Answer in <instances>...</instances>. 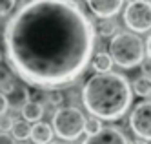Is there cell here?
Masks as SVG:
<instances>
[{"label":"cell","mask_w":151,"mask_h":144,"mask_svg":"<svg viewBox=\"0 0 151 144\" xmlns=\"http://www.w3.org/2000/svg\"><path fill=\"white\" fill-rule=\"evenodd\" d=\"M6 57L24 82L66 86L93 57L95 27L73 0H27L4 29Z\"/></svg>","instance_id":"1"},{"label":"cell","mask_w":151,"mask_h":144,"mask_svg":"<svg viewBox=\"0 0 151 144\" xmlns=\"http://www.w3.org/2000/svg\"><path fill=\"white\" fill-rule=\"evenodd\" d=\"M133 101L131 84L120 73H96L82 88V102L86 109L100 120L122 119Z\"/></svg>","instance_id":"2"},{"label":"cell","mask_w":151,"mask_h":144,"mask_svg":"<svg viewBox=\"0 0 151 144\" xmlns=\"http://www.w3.org/2000/svg\"><path fill=\"white\" fill-rule=\"evenodd\" d=\"M144 42L135 33H115L109 42V55L113 64L124 69H131L140 66L144 60Z\"/></svg>","instance_id":"3"},{"label":"cell","mask_w":151,"mask_h":144,"mask_svg":"<svg viewBox=\"0 0 151 144\" xmlns=\"http://www.w3.org/2000/svg\"><path fill=\"white\" fill-rule=\"evenodd\" d=\"M84 124H86V117L78 108L64 106L58 108L53 115L51 128L62 140H77L84 133Z\"/></svg>","instance_id":"4"},{"label":"cell","mask_w":151,"mask_h":144,"mask_svg":"<svg viewBox=\"0 0 151 144\" xmlns=\"http://www.w3.org/2000/svg\"><path fill=\"white\" fill-rule=\"evenodd\" d=\"M124 24L135 33H146L151 29V2L131 0L124 9Z\"/></svg>","instance_id":"5"},{"label":"cell","mask_w":151,"mask_h":144,"mask_svg":"<svg viewBox=\"0 0 151 144\" xmlns=\"http://www.w3.org/2000/svg\"><path fill=\"white\" fill-rule=\"evenodd\" d=\"M129 126L137 137L142 140H151V101H144L133 108Z\"/></svg>","instance_id":"6"},{"label":"cell","mask_w":151,"mask_h":144,"mask_svg":"<svg viewBox=\"0 0 151 144\" xmlns=\"http://www.w3.org/2000/svg\"><path fill=\"white\" fill-rule=\"evenodd\" d=\"M82 144H127L126 135L115 126H102V130L95 135H88Z\"/></svg>","instance_id":"7"},{"label":"cell","mask_w":151,"mask_h":144,"mask_svg":"<svg viewBox=\"0 0 151 144\" xmlns=\"http://www.w3.org/2000/svg\"><path fill=\"white\" fill-rule=\"evenodd\" d=\"M91 13L99 18H113L122 9L124 0H86Z\"/></svg>","instance_id":"8"},{"label":"cell","mask_w":151,"mask_h":144,"mask_svg":"<svg viewBox=\"0 0 151 144\" xmlns=\"http://www.w3.org/2000/svg\"><path fill=\"white\" fill-rule=\"evenodd\" d=\"M53 128L47 124V122H42V120H38V122H35L33 126H31V135L29 139L33 140L35 144H49L53 140Z\"/></svg>","instance_id":"9"},{"label":"cell","mask_w":151,"mask_h":144,"mask_svg":"<svg viewBox=\"0 0 151 144\" xmlns=\"http://www.w3.org/2000/svg\"><path fill=\"white\" fill-rule=\"evenodd\" d=\"M20 113H22L24 120H27V122H38L44 117V106L38 101H27L20 108Z\"/></svg>","instance_id":"10"},{"label":"cell","mask_w":151,"mask_h":144,"mask_svg":"<svg viewBox=\"0 0 151 144\" xmlns=\"http://www.w3.org/2000/svg\"><path fill=\"white\" fill-rule=\"evenodd\" d=\"M91 66H93V69H95L96 73L111 71V68H113V59H111L109 53L99 51L96 55H93V57H91Z\"/></svg>","instance_id":"11"},{"label":"cell","mask_w":151,"mask_h":144,"mask_svg":"<svg viewBox=\"0 0 151 144\" xmlns=\"http://www.w3.org/2000/svg\"><path fill=\"white\" fill-rule=\"evenodd\" d=\"M9 97H11V98H9V108H22L27 101H29V93H27V90H26V88L24 86H15V90L11 91V93H9Z\"/></svg>","instance_id":"12"},{"label":"cell","mask_w":151,"mask_h":144,"mask_svg":"<svg viewBox=\"0 0 151 144\" xmlns=\"http://www.w3.org/2000/svg\"><path fill=\"white\" fill-rule=\"evenodd\" d=\"M15 79H13V73L11 69L7 68H0V91H2L4 95H9L13 90H15Z\"/></svg>","instance_id":"13"},{"label":"cell","mask_w":151,"mask_h":144,"mask_svg":"<svg viewBox=\"0 0 151 144\" xmlns=\"http://www.w3.org/2000/svg\"><path fill=\"white\" fill-rule=\"evenodd\" d=\"M11 133H13V139H17V140H26L31 135V126L27 120H15Z\"/></svg>","instance_id":"14"},{"label":"cell","mask_w":151,"mask_h":144,"mask_svg":"<svg viewBox=\"0 0 151 144\" xmlns=\"http://www.w3.org/2000/svg\"><path fill=\"white\" fill-rule=\"evenodd\" d=\"M133 91L138 95V97H147L151 95V77H137L135 82H133Z\"/></svg>","instance_id":"15"},{"label":"cell","mask_w":151,"mask_h":144,"mask_svg":"<svg viewBox=\"0 0 151 144\" xmlns=\"http://www.w3.org/2000/svg\"><path fill=\"white\" fill-rule=\"evenodd\" d=\"M96 29H99V33L102 37H113L116 33V22L113 18H100Z\"/></svg>","instance_id":"16"},{"label":"cell","mask_w":151,"mask_h":144,"mask_svg":"<svg viewBox=\"0 0 151 144\" xmlns=\"http://www.w3.org/2000/svg\"><path fill=\"white\" fill-rule=\"evenodd\" d=\"M102 130V120L96 119V117H91V119H86V124H84V131L88 135H95Z\"/></svg>","instance_id":"17"},{"label":"cell","mask_w":151,"mask_h":144,"mask_svg":"<svg viewBox=\"0 0 151 144\" xmlns=\"http://www.w3.org/2000/svg\"><path fill=\"white\" fill-rule=\"evenodd\" d=\"M47 101H49V104H53V106H58V104H62V101H64V93L58 90V88H51V90L47 91Z\"/></svg>","instance_id":"18"},{"label":"cell","mask_w":151,"mask_h":144,"mask_svg":"<svg viewBox=\"0 0 151 144\" xmlns=\"http://www.w3.org/2000/svg\"><path fill=\"white\" fill-rule=\"evenodd\" d=\"M17 6V0H0V17L9 15Z\"/></svg>","instance_id":"19"},{"label":"cell","mask_w":151,"mask_h":144,"mask_svg":"<svg viewBox=\"0 0 151 144\" xmlns=\"http://www.w3.org/2000/svg\"><path fill=\"white\" fill-rule=\"evenodd\" d=\"M13 124H15V120L9 117L7 113H4V115H0V131H11V128H13Z\"/></svg>","instance_id":"20"},{"label":"cell","mask_w":151,"mask_h":144,"mask_svg":"<svg viewBox=\"0 0 151 144\" xmlns=\"http://www.w3.org/2000/svg\"><path fill=\"white\" fill-rule=\"evenodd\" d=\"M7 109H9V98H7V95L0 91V115H4Z\"/></svg>","instance_id":"21"},{"label":"cell","mask_w":151,"mask_h":144,"mask_svg":"<svg viewBox=\"0 0 151 144\" xmlns=\"http://www.w3.org/2000/svg\"><path fill=\"white\" fill-rule=\"evenodd\" d=\"M0 144H15V139L11 135H7L6 131H2L0 133Z\"/></svg>","instance_id":"22"},{"label":"cell","mask_w":151,"mask_h":144,"mask_svg":"<svg viewBox=\"0 0 151 144\" xmlns=\"http://www.w3.org/2000/svg\"><path fill=\"white\" fill-rule=\"evenodd\" d=\"M140 66H142V71H144V75L146 77H151V60H142L140 62Z\"/></svg>","instance_id":"23"},{"label":"cell","mask_w":151,"mask_h":144,"mask_svg":"<svg viewBox=\"0 0 151 144\" xmlns=\"http://www.w3.org/2000/svg\"><path fill=\"white\" fill-rule=\"evenodd\" d=\"M146 53H147V57H149V60H151V35L147 37V40H146Z\"/></svg>","instance_id":"24"},{"label":"cell","mask_w":151,"mask_h":144,"mask_svg":"<svg viewBox=\"0 0 151 144\" xmlns=\"http://www.w3.org/2000/svg\"><path fill=\"white\" fill-rule=\"evenodd\" d=\"M131 144H147V142L142 140V139H138V140H135V142H131Z\"/></svg>","instance_id":"25"},{"label":"cell","mask_w":151,"mask_h":144,"mask_svg":"<svg viewBox=\"0 0 151 144\" xmlns=\"http://www.w3.org/2000/svg\"><path fill=\"white\" fill-rule=\"evenodd\" d=\"M49 144H68V142H58V140H57V142H53V140H51Z\"/></svg>","instance_id":"26"},{"label":"cell","mask_w":151,"mask_h":144,"mask_svg":"<svg viewBox=\"0 0 151 144\" xmlns=\"http://www.w3.org/2000/svg\"><path fill=\"white\" fill-rule=\"evenodd\" d=\"M0 62H2V49H0Z\"/></svg>","instance_id":"27"},{"label":"cell","mask_w":151,"mask_h":144,"mask_svg":"<svg viewBox=\"0 0 151 144\" xmlns=\"http://www.w3.org/2000/svg\"><path fill=\"white\" fill-rule=\"evenodd\" d=\"M24 2H27V0H24Z\"/></svg>","instance_id":"28"},{"label":"cell","mask_w":151,"mask_h":144,"mask_svg":"<svg viewBox=\"0 0 151 144\" xmlns=\"http://www.w3.org/2000/svg\"><path fill=\"white\" fill-rule=\"evenodd\" d=\"M149 2H151V0H149Z\"/></svg>","instance_id":"29"},{"label":"cell","mask_w":151,"mask_h":144,"mask_svg":"<svg viewBox=\"0 0 151 144\" xmlns=\"http://www.w3.org/2000/svg\"><path fill=\"white\" fill-rule=\"evenodd\" d=\"M22 144H24V142H22Z\"/></svg>","instance_id":"30"}]
</instances>
